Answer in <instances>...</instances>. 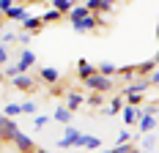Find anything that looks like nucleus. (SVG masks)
I'll list each match as a JSON object with an SVG mask.
<instances>
[{
  "label": "nucleus",
  "instance_id": "obj_1",
  "mask_svg": "<svg viewBox=\"0 0 159 153\" xmlns=\"http://www.w3.org/2000/svg\"><path fill=\"white\" fill-rule=\"evenodd\" d=\"M82 85H85L91 93H99V96H104V93L112 90V79H107V76H102V74H93L91 79H85Z\"/></svg>",
  "mask_w": 159,
  "mask_h": 153
},
{
  "label": "nucleus",
  "instance_id": "obj_2",
  "mask_svg": "<svg viewBox=\"0 0 159 153\" xmlns=\"http://www.w3.org/2000/svg\"><path fill=\"white\" fill-rule=\"evenodd\" d=\"M16 134H19V126H16V120L6 118V115H0V145H3V142H14Z\"/></svg>",
  "mask_w": 159,
  "mask_h": 153
},
{
  "label": "nucleus",
  "instance_id": "obj_3",
  "mask_svg": "<svg viewBox=\"0 0 159 153\" xmlns=\"http://www.w3.org/2000/svg\"><path fill=\"white\" fill-rule=\"evenodd\" d=\"M80 137H82V131H80V129H74V126H66V134L58 139V148H63V151H69V148H77Z\"/></svg>",
  "mask_w": 159,
  "mask_h": 153
},
{
  "label": "nucleus",
  "instance_id": "obj_4",
  "mask_svg": "<svg viewBox=\"0 0 159 153\" xmlns=\"http://www.w3.org/2000/svg\"><path fill=\"white\" fill-rule=\"evenodd\" d=\"M99 25H102V19H99V16H93V14H88L85 19H80V22H74L71 28H74L77 33H93L96 28H99Z\"/></svg>",
  "mask_w": 159,
  "mask_h": 153
},
{
  "label": "nucleus",
  "instance_id": "obj_5",
  "mask_svg": "<svg viewBox=\"0 0 159 153\" xmlns=\"http://www.w3.org/2000/svg\"><path fill=\"white\" fill-rule=\"evenodd\" d=\"M36 66V55H33L30 49H22V55H19V60L14 63V68H16V74H25L28 68H33Z\"/></svg>",
  "mask_w": 159,
  "mask_h": 153
},
{
  "label": "nucleus",
  "instance_id": "obj_6",
  "mask_svg": "<svg viewBox=\"0 0 159 153\" xmlns=\"http://www.w3.org/2000/svg\"><path fill=\"white\" fill-rule=\"evenodd\" d=\"M14 148L19 153H36V142H33V137H28V134H16V139H14Z\"/></svg>",
  "mask_w": 159,
  "mask_h": 153
},
{
  "label": "nucleus",
  "instance_id": "obj_7",
  "mask_svg": "<svg viewBox=\"0 0 159 153\" xmlns=\"http://www.w3.org/2000/svg\"><path fill=\"white\" fill-rule=\"evenodd\" d=\"M85 8H88V14H107V11H112V3L110 0H88L85 3Z\"/></svg>",
  "mask_w": 159,
  "mask_h": 153
},
{
  "label": "nucleus",
  "instance_id": "obj_8",
  "mask_svg": "<svg viewBox=\"0 0 159 153\" xmlns=\"http://www.w3.org/2000/svg\"><path fill=\"white\" fill-rule=\"evenodd\" d=\"M39 76H41V82H44V85H58V82H61V71H58V68H52V66H44Z\"/></svg>",
  "mask_w": 159,
  "mask_h": 153
},
{
  "label": "nucleus",
  "instance_id": "obj_9",
  "mask_svg": "<svg viewBox=\"0 0 159 153\" xmlns=\"http://www.w3.org/2000/svg\"><path fill=\"white\" fill-rule=\"evenodd\" d=\"M124 123L126 126H134V123H140V118H143V109L140 107H124Z\"/></svg>",
  "mask_w": 159,
  "mask_h": 153
},
{
  "label": "nucleus",
  "instance_id": "obj_10",
  "mask_svg": "<svg viewBox=\"0 0 159 153\" xmlns=\"http://www.w3.org/2000/svg\"><path fill=\"white\" fill-rule=\"evenodd\" d=\"M151 85H148V79H134V82H129V88L124 90V96H143V90H148Z\"/></svg>",
  "mask_w": 159,
  "mask_h": 153
},
{
  "label": "nucleus",
  "instance_id": "obj_11",
  "mask_svg": "<svg viewBox=\"0 0 159 153\" xmlns=\"http://www.w3.org/2000/svg\"><path fill=\"white\" fill-rule=\"evenodd\" d=\"M82 104H85V96H82V93H69V96H66V104H63V107L69 109V112H74V109H80Z\"/></svg>",
  "mask_w": 159,
  "mask_h": 153
},
{
  "label": "nucleus",
  "instance_id": "obj_12",
  "mask_svg": "<svg viewBox=\"0 0 159 153\" xmlns=\"http://www.w3.org/2000/svg\"><path fill=\"white\" fill-rule=\"evenodd\" d=\"M41 28H44V25H41V16H28V19H25V22H22V33H36V30H41Z\"/></svg>",
  "mask_w": 159,
  "mask_h": 153
},
{
  "label": "nucleus",
  "instance_id": "obj_13",
  "mask_svg": "<svg viewBox=\"0 0 159 153\" xmlns=\"http://www.w3.org/2000/svg\"><path fill=\"white\" fill-rule=\"evenodd\" d=\"M137 126H140V131H143V134H151V131L157 129V115L143 112V118H140V123H137Z\"/></svg>",
  "mask_w": 159,
  "mask_h": 153
},
{
  "label": "nucleus",
  "instance_id": "obj_14",
  "mask_svg": "<svg viewBox=\"0 0 159 153\" xmlns=\"http://www.w3.org/2000/svg\"><path fill=\"white\" fill-rule=\"evenodd\" d=\"M77 148H91V151H99V148H102V139L93 137V134H82V137H80V142H77Z\"/></svg>",
  "mask_w": 159,
  "mask_h": 153
},
{
  "label": "nucleus",
  "instance_id": "obj_15",
  "mask_svg": "<svg viewBox=\"0 0 159 153\" xmlns=\"http://www.w3.org/2000/svg\"><path fill=\"white\" fill-rule=\"evenodd\" d=\"M8 19H14V22H25V19H28V16H30V11H28V8H25V6H11V11H8Z\"/></svg>",
  "mask_w": 159,
  "mask_h": 153
},
{
  "label": "nucleus",
  "instance_id": "obj_16",
  "mask_svg": "<svg viewBox=\"0 0 159 153\" xmlns=\"http://www.w3.org/2000/svg\"><path fill=\"white\" fill-rule=\"evenodd\" d=\"M93 74H96V66H91L88 60H80V63H77V76L82 79V82H85V79H91Z\"/></svg>",
  "mask_w": 159,
  "mask_h": 153
},
{
  "label": "nucleus",
  "instance_id": "obj_17",
  "mask_svg": "<svg viewBox=\"0 0 159 153\" xmlns=\"http://www.w3.org/2000/svg\"><path fill=\"white\" fill-rule=\"evenodd\" d=\"M11 82H14V88H19V90H33L36 88V79H30V76H25V74H16Z\"/></svg>",
  "mask_w": 159,
  "mask_h": 153
},
{
  "label": "nucleus",
  "instance_id": "obj_18",
  "mask_svg": "<svg viewBox=\"0 0 159 153\" xmlns=\"http://www.w3.org/2000/svg\"><path fill=\"white\" fill-rule=\"evenodd\" d=\"M96 74L107 76V79H112V74H118V66H112L110 60H102L99 66H96Z\"/></svg>",
  "mask_w": 159,
  "mask_h": 153
},
{
  "label": "nucleus",
  "instance_id": "obj_19",
  "mask_svg": "<svg viewBox=\"0 0 159 153\" xmlns=\"http://www.w3.org/2000/svg\"><path fill=\"white\" fill-rule=\"evenodd\" d=\"M124 107H126V101H124V96H118V98H112L110 104L104 107V112L107 115H115V112H124Z\"/></svg>",
  "mask_w": 159,
  "mask_h": 153
},
{
  "label": "nucleus",
  "instance_id": "obj_20",
  "mask_svg": "<svg viewBox=\"0 0 159 153\" xmlns=\"http://www.w3.org/2000/svg\"><path fill=\"white\" fill-rule=\"evenodd\" d=\"M52 120H58V123H63V126H69V120H71V112H69V109L61 104V107L52 112Z\"/></svg>",
  "mask_w": 159,
  "mask_h": 153
},
{
  "label": "nucleus",
  "instance_id": "obj_21",
  "mask_svg": "<svg viewBox=\"0 0 159 153\" xmlns=\"http://www.w3.org/2000/svg\"><path fill=\"white\" fill-rule=\"evenodd\" d=\"M154 71H157V63H154V60H143L140 66H137V79H140V76L154 74Z\"/></svg>",
  "mask_w": 159,
  "mask_h": 153
},
{
  "label": "nucleus",
  "instance_id": "obj_22",
  "mask_svg": "<svg viewBox=\"0 0 159 153\" xmlns=\"http://www.w3.org/2000/svg\"><path fill=\"white\" fill-rule=\"evenodd\" d=\"M52 8H55L58 14H71L74 3H71V0H52Z\"/></svg>",
  "mask_w": 159,
  "mask_h": 153
},
{
  "label": "nucleus",
  "instance_id": "obj_23",
  "mask_svg": "<svg viewBox=\"0 0 159 153\" xmlns=\"http://www.w3.org/2000/svg\"><path fill=\"white\" fill-rule=\"evenodd\" d=\"M118 74L124 76L126 82H134V79H137V66H121V68H118Z\"/></svg>",
  "mask_w": 159,
  "mask_h": 153
},
{
  "label": "nucleus",
  "instance_id": "obj_24",
  "mask_svg": "<svg viewBox=\"0 0 159 153\" xmlns=\"http://www.w3.org/2000/svg\"><path fill=\"white\" fill-rule=\"evenodd\" d=\"M85 16H88V8H85V3H82V6H74V8H71V14H69V19H71V25H74V22H80V19H85Z\"/></svg>",
  "mask_w": 159,
  "mask_h": 153
},
{
  "label": "nucleus",
  "instance_id": "obj_25",
  "mask_svg": "<svg viewBox=\"0 0 159 153\" xmlns=\"http://www.w3.org/2000/svg\"><path fill=\"white\" fill-rule=\"evenodd\" d=\"M61 16H63V14H58L55 8H49V11H44V14H41V25H49V22H58Z\"/></svg>",
  "mask_w": 159,
  "mask_h": 153
},
{
  "label": "nucleus",
  "instance_id": "obj_26",
  "mask_svg": "<svg viewBox=\"0 0 159 153\" xmlns=\"http://www.w3.org/2000/svg\"><path fill=\"white\" fill-rule=\"evenodd\" d=\"M3 115L14 120L16 115H22V107H19V104H6V109H3Z\"/></svg>",
  "mask_w": 159,
  "mask_h": 153
},
{
  "label": "nucleus",
  "instance_id": "obj_27",
  "mask_svg": "<svg viewBox=\"0 0 159 153\" xmlns=\"http://www.w3.org/2000/svg\"><path fill=\"white\" fill-rule=\"evenodd\" d=\"M22 115H36V101H22Z\"/></svg>",
  "mask_w": 159,
  "mask_h": 153
},
{
  "label": "nucleus",
  "instance_id": "obj_28",
  "mask_svg": "<svg viewBox=\"0 0 159 153\" xmlns=\"http://www.w3.org/2000/svg\"><path fill=\"white\" fill-rule=\"evenodd\" d=\"M85 101H88V104H91V107H102V104H104V98H102V96H99V93H91V96H88V98H85Z\"/></svg>",
  "mask_w": 159,
  "mask_h": 153
},
{
  "label": "nucleus",
  "instance_id": "obj_29",
  "mask_svg": "<svg viewBox=\"0 0 159 153\" xmlns=\"http://www.w3.org/2000/svg\"><path fill=\"white\" fill-rule=\"evenodd\" d=\"M49 120H52V118H47V115H36V118H33V126H36V129H44Z\"/></svg>",
  "mask_w": 159,
  "mask_h": 153
},
{
  "label": "nucleus",
  "instance_id": "obj_30",
  "mask_svg": "<svg viewBox=\"0 0 159 153\" xmlns=\"http://www.w3.org/2000/svg\"><path fill=\"white\" fill-rule=\"evenodd\" d=\"M112 153H137V148H132V145H118V148H112Z\"/></svg>",
  "mask_w": 159,
  "mask_h": 153
},
{
  "label": "nucleus",
  "instance_id": "obj_31",
  "mask_svg": "<svg viewBox=\"0 0 159 153\" xmlns=\"http://www.w3.org/2000/svg\"><path fill=\"white\" fill-rule=\"evenodd\" d=\"M16 38H19V44H22V49H28V44H30V33H19V36H16Z\"/></svg>",
  "mask_w": 159,
  "mask_h": 153
},
{
  "label": "nucleus",
  "instance_id": "obj_32",
  "mask_svg": "<svg viewBox=\"0 0 159 153\" xmlns=\"http://www.w3.org/2000/svg\"><path fill=\"white\" fill-rule=\"evenodd\" d=\"M14 38H16L14 33H8V30H6V33H3V36H0V44L6 46V44H11V41H14Z\"/></svg>",
  "mask_w": 159,
  "mask_h": 153
},
{
  "label": "nucleus",
  "instance_id": "obj_33",
  "mask_svg": "<svg viewBox=\"0 0 159 153\" xmlns=\"http://www.w3.org/2000/svg\"><path fill=\"white\" fill-rule=\"evenodd\" d=\"M11 6H14L11 0H0V14H8V11H11Z\"/></svg>",
  "mask_w": 159,
  "mask_h": 153
},
{
  "label": "nucleus",
  "instance_id": "obj_34",
  "mask_svg": "<svg viewBox=\"0 0 159 153\" xmlns=\"http://www.w3.org/2000/svg\"><path fill=\"white\" fill-rule=\"evenodd\" d=\"M6 63H8V49L0 44V66H6Z\"/></svg>",
  "mask_w": 159,
  "mask_h": 153
},
{
  "label": "nucleus",
  "instance_id": "obj_35",
  "mask_svg": "<svg viewBox=\"0 0 159 153\" xmlns=\"http://www.w3.org/2000/svg\"><path fill=\"white\" fill-rule=\"evenodd\" d=\"M151 148H154V137H151V134H148V137L143 139V151L148 153V151H151Z\"/></svg>",
  "mask_w": 159,
  "mask_h": 153
},
{
  "label": "nucleus",
  "instance_id": "obj_36",
  "mask_svg": "<svg viewBox=\"0 0 159 153\" xmlns=\"http://www.w3.org/2000/svg\"><path fill=\"white\" fill-rule=\"evenodd\" d=\"M126 142H129V131H126V129H124V131L118 134V145H126Z\"/></svg>",
  "mask_w": 159,
  "mask_h": 153
},
{
  "label": "nucleus",
  "instance_id": "obj_37",
  "mask_svg": "<svg viewBox=\"0 0 159 153\" xmlns=\"http://www.w3.org/2000/svg\"><path fill=\"white\" fill-rule=\"evenodd\" d=\"M148 85H157V88H159V68H157L151 76H148Z\"/></svg>",
  "mask_w": 159,
  "mask_h": 153
},
{
  "label": "nucleus",
  "instance_id": "obj_38",
  "mask_svg": "<svg viewBox=\"0 0 159 153\" xmlns=\"http://www.w3.org/2000/svg\"><path fill=\"white\" fill-rule=\"evenodd\" d=\"M36 153H49V151H44V148H36Z\"/></svg>",
  "mask_w": 159,
  "mask_h": 153
},
{
  "label": "nucleus",
  "instance_id": "obj_39",
  "mask_svg": "<svg viewBox=\"0 0 159 153\" xmlns=\"http://www.w3.org/2000/svg\"><path fill=\"white\" fill-rule=\"evenodd\" d=\"M154 63H157V66H159V52H157V58H154Z\"/></svg>",
  "mask_w": 159,
  "mask_h": 153
},
{
  "label": "nucleus",
  "instance_id": "obj_40",
  "mask_svg": "<svg viewBox=\"0 0 159 153\" xmlns=\"http://www.w3.org/2000/svg\"><path fill=\"white\" fill-rule=\"evenodd\" d=\"M99 153H112V148H110V151H99Z\"/></svg>",
  "mask_w": 159,
  "mask_h": 153
},
{
  "label": "nucleus",
  "instance_id": "obj_41",
  "mask_svg": "<svg viewBox=\"0 0 159 153\" xmlns=\"http://www.w3.org/2000/svg\"><path fill=\"white\" fill-rule=\"evenodd\" d=\"M137 153H145V151H137Z\"/></svg>",
  "mask_w": 159,
  "mask_h": 153
}]
</instances>
